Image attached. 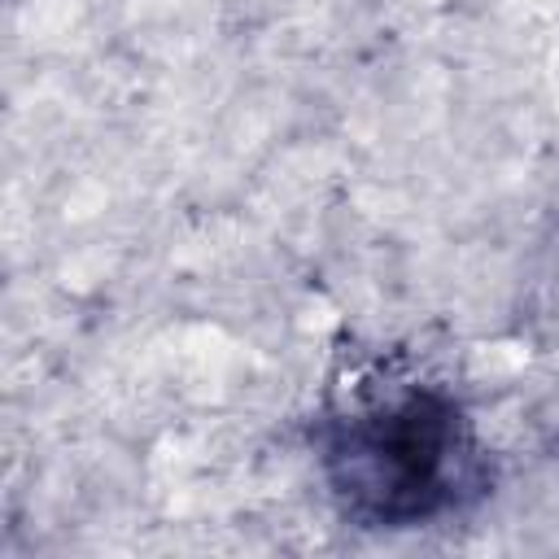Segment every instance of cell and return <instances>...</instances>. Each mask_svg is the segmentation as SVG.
<instances>
[{"instance_id": "6da1fadb", "label": "cell", "mask_w": 559, "mask_h": 559, "mask_svg": "<svg viewBox=\"0 0 559 559\" xmlns=\"http://www.w3.org/2000/svg\"><path fill=\"white\" fill-rule=\"evenodd\" d=\"M463 450L459 419L450 406L432 397H411L376 419H362L354 437L336 450L349 463L341 489L367 493L380 515H424L445 502V467L450 454Z\"/></svg>"}]
</instances>
